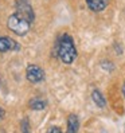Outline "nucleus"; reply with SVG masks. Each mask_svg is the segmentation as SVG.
Returning <instances> with one entry per match:
<instances>
[{
  "instance_id": "nucleus-1",
  "label": "nucleus",
  "mask_w": 125,
  "mask_h": 133,
  "mask_svg": "<svg viewBox=\"0 0 125 133\" xmlns=\"http://www.w3.org/2000/svg\"><path fill=\"white\" fill-rule=\"evenodd\" d=\"M55 54H57L58 59L65 65H71L77 59L78 51H77V47H75L74 39L71 38L70 34L65 32V34H61L57 38Z\"/></svg>"
},
{
  "instance_id": "nucleus-2",
  "label": "nucleus",
  "mask_w": 125,
  "mask_h": 133,
  "mask_svg": "<svg viewBox=\"0 0 125 133\" xmlns=\"http://www.w3.org/2000/svg\"><path fill=\"white\" fill-rule=\"evenodd\" d=\"M31 26H32V23L28 22L24 18H22L16 12L11 14L8 16V19H7V28H8L12 34L19 35V36L27 35L31 30Z\"/></svg>"
},
{
  "instance_id": "nucleus-3",
  "label": "nucleus",
  "mask_w": 125,
  "mask_h": 133,
  "mask_svg": "<svg viewBox=\"0 0 125 133\" xmlns=\"http://www.w3.org/2000/svg\"><path fill=\"white\" fill-rule=\"evenodd\" d=\"M14 7H15V12H16L18 15H20L22 18L27 19L28 22L34 23L35 11L32 8V5H31L30 0H15Z\"/></svg>"
},
{
  "instance_id": "nucleus-4",
  "label": "nucleus",
  "mask_w": 125,
  "mask_h": 133,
  "mask_svg": "<svg viewBox=\"0 0 125 133\" xmlns=\"http://www.w3.org/2000/svg\"><path fill=\"white\" fill-rule=\"evenodd\" d=\"M26 78H27V81L31 82V83H41V82L44 81L46 73L39 65L30 63L26 67Z\"/></svg>"
},
{
  "instance_id": "nucleus-5",
  "label": "nucleus",
  "mask_w": 125,
  "mask_h": 133,
  "mask_svg": "<svg viewBox=\"0 0 125 133\" xmlns=\"http://www.w3.org/2000/svg\"><path fill=\"white\" fill-rule=\"evenodd\" d=\"M22 46L12 38L8 36H0V52H8V51H19Z\"/></svg>"
},
{
  "instance_id": "nucleus-6",
  "label": "nucleus",
  "mask_w": 125,
  "mask_h": 133,
  "mask_svg": "<svg viewBox=\"0 0 125 133\" xmlns=\"http://www.w3.org/2000/svg\"><path fill=\"white\" fill-rule=\"evenodd\" d=\"M86 2L88 8L93 12H101L104 11L108 4H109V0H85Z\"/></svg>"
},
{
  "instance_id": "nucleus-7",
  "label": "nucleus",
  "mask_w": 125,
  "mask_h": 133,
  "mask_svg": "<svg viewBox=\"0 0 125 133\" xmlns=\"http://www.w3.org/2000/svg\"><path fill=\"white\" fill-rule=\"evenodd\" d=\"M80 130V118L77 114H69L67 117V130L66 133H78Z\"/></svg>"
},
{
  "instance_id": "nucleus-8",
  "label": "nucleus",
  "mask_w": 125,
  "mask_h": 133,
  "mask_svg": "<svg viewBox=\"0 0 125 133\" xmlns=\"http://www.w3.org/2000/svg\"><path fill=\"white\" fill-rule=\"evenodd\" d=\"M28 106L32 109V110H36V112H41V110H44L47 108V101L42 97H34L30 99L28 102Z\"/></svg>"
},
{
  "instance_id": "nucleus-9",
  "label": "nucleus",
  "mask_w": 125,
  "mask_h": 133,
  "mask_svg": "<svg viewBox=\"0 0 125 133\" xmlns=\"http://www.w3.org/2000/svg\"><path fill=\"white\" fill-rule=\"evenodd\" d=\"M91 99L98 108H105V105H106V101L102 96V93H101L98 89H94L91 91Z\"/></svg>"
},
{
  "instance_id": "nucleus-10",
  "label": "nucleus",
  "mask_w": 125,
  "mask_h": 133,
  "mask_svg": "<svg viewBox=\"0 0 125 133\" xmlns=\"http://www.w3.org/2000/svg\"><path fill=\"white\" fill-rule=\"evenodd\" d=\"M20 129H22V133H32V132H31V128H30V121H28L27 117H24V118L22 120Z\"/></svg>"
},
{
  "instance_id": "nucleus-11",
  "label": "nucleus",
  "mask_w": 125,
  "mask_h": 133,
  "mask_svg": "<svg viewBox=\"0 0 125 133\" xmlns=\"http://www.w3.org/2000/svg\"><path fill=\"white\" fill-rule=\"evenodd\" d=\"M46 133H63V132H62V129L59 127H51V128L47 129Z\"/></svg>"
},
{
  "instance_id": "nucleus-12",
  "label": "nucleus",
  "mask_w": 125,
  "mask_h": 133,
  "mask_svg": "<svg viewBox=\"0 0 125 133\" xmlns=\"http://www.w3.org/2000/svg\"><path fill=\"white\" fill-rule=\"evenodd\" d=\"M4 116H5V112H4V109L0 106V122L4 120Z\"/></svg>"
},
{
  "instance_id": "nucleus-13",
  "label": "nucleus",
  "mask_w": 125,
  "mask_h": 133,
  "mask_svg": "<svg viewBox=\"0 0 125 133\" xmlns=\"http://www.w3.org/2000/svg\"><path fill=\"white\" fill-rule=\"evenodd\" d=\"M122 96H124V98H125V81H124V83H122Z\"/></svg>"
},
{
  "instance_id": "nucleus-14",
  "label": "nucleus",
  "mask_w": 125,
  "mask_h": 133,
  "mask_svg": "<svg viewBox=\"0 0 125 133\" xmlns=\"http://www.w3.org/2000/svg\"><path fill=\"white\" fill-rule=\"evenodd\" d=\"M0 85H2V82H0Z\"/></svg>"
}]
</instances>
